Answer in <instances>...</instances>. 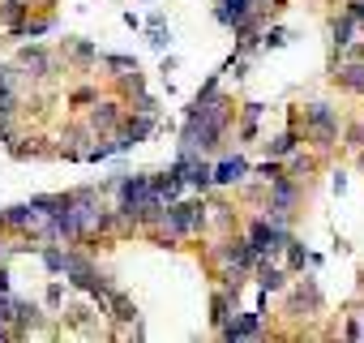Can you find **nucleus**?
Instances as JSON below:
<instances>
[{
    "label": "nucleus",
    "instance_id": "obj_1",
    "mask_svg": "<svg viewBox=\"0 0 364 343\" xmlns=\"http://www.w3.org/2000/svg\"><path fill=\"white\" fill-rule=\"evenodd\" d=\"M304 129H309V137L326 150V146H334L338 142V116H334V107L330 103H309L304 107Z\"/></svg>",
    "mask_w": 364,
    "mask_h": 343
},
{
    "label": "nucleus",
    "instance_id": "obj_2",
    "mask_svg": "<svg viewBox=\"0 0 364 343\" xmlns=\"http://www.w3.org/2000/svg\"><path fill=\"white\" fill-rule=\"evenodd\" d=\"M296 198H300V189L287 181V176H279V181H270V202H266V219L270 223H279V228H287L291 223V211H296Z\"/></svg>",
    "mask_w": 364,
    "mask_h": 343
},
{
    "label": "nucleus",
    "instance_id": "obj_3",
    "mask_svg": "<svg viewBox=\"0 0 364 343\" xmlns=\"http://www.w3.org/2000/svg\"><path fill=\"white\" fill-rule=\"evenodd\" d=\"M150 189L163 198V202H176L180 198V189H185V159H176L163 176H150Z\"/></svg>",
    "mask_w": 364,
    "mask_h": 343
},
{
    "label": "nucleus",
    "instance_id": "obj_4",
    "mask_svg": "<svg viewBox=\"0 0 364 343\" xmlns=\"http://www.w3.org/2000/svg\"><path fill=\"white\" fill-rule=\"evenodd\" d=\"M219 334L232 339V343H236V339H257V334H262V313H240V317L232 313V322H228Z\"/></svg>",
    "mask_w": 364,
    "mask_h": 343
},
{
    "label": "nucleus",
    "instance_id": "obj_5",
    "mask_svg": "<svg viewBox=\"0 0 364 343\" xmlns=\"http://www.w3.org/2000/svg\"><path fill=\"white\" fill-rule=\"evenodd\" d=\"M86 125H90L95 133H112V129H120V103H116V99H107V103H95Z\"/></svg>",
    "mask_w": 364,
    "mask_h": 343
},
{
    "label": "nucleus",
    "instance_id": "obj_6",
    "mask_svg": "<svg viewBox=\"0 0 364 343\" xmlns=\"http://www.w3.org/2000/svg\"><path fill=\"white\" fill-rule=\"evenodd\" d=\"M215 258H219L223 266H245V270H249V266H257V253L249 249V241H228Z\"/></svg>",
    "mask_w": 364,
    "mask_h": 343
},
{
    "label": "nucleus",
    "instance_id": "obj_7",
    "mask_svg": "<svg viewBox=\"0 0 364 343\" xmlns=\"http://www.w3.org/2000/svg\"><path fill=\"white\" fill-rule=\"evenodd\" d=\"M245 176H249V163L236 154V159H223V163L210 172V185H240Z\"/></svg>",
    "mask_w": 364,
    "mask_h": 343
},
{
    "label": "nucleus",
    "instance_id": "obj_8",
    "mask_svg": "<svg viewBox=\"0 0 364 343\" xmlns=\"http://www.w3.org/2000/svg\"><path fill=\"white\" fill-rule=\"evenodd\" d=\"M95 137V129L90 125H73V129H65V159H86V142Z\"/></svg>",
    "mask_w": 364,
    "mask_h": 343
},
{
    "label": "nucleus",
    "instance_id": "obj_9",
    "mask_svg": "<svg viewBox=\"0 0 364 343\" xmlns=\"http://www.w3.org/2000/svg\"><path fill=\"white\" fill-rule=\"evenodd\" d=\"M257 9V0H219V9H215V18L223 22V26H236L240 18H249Z\"/></svg>",
    "mask_w": 364,
    "mask_h": 343
},
{
    "label": "nucleus",
    "instance_id": "obj_10",
    "mask_svg": "<svg viewBox=\"0 0 364 343\" xmlns=\"http://www.w3.org/2000/svg\"><path fill=\"white\" fill-rule=\"evenodd\" d=\"M120 133L137 146V142H146L150 133H154V116L150 112H137V116H129V120H120Z\"/></svg>",
    "mask_w": 364,
    "mask_h": 343
},
{
    "label": "nucleus",
    "instance_id": "obj_11",
    "mask_svg": "<svg viewBox=\"0 0 364 343\" xmlns=\"http://www.w3.org/2000/svg\"><path fill=\"white\" fill-rule=\"evenodd\" d=\"M334 82L351 95H364V60H351V65H338L334 69Z\"/></svg>",
    "mask_w": 364,
    "mask_h": 343
},
{
    "label": "nucleus",
    "instance_id": "obj_12",
    "mask_svg": "<svg viewBox=\"0 0 364 343\" xmlns=\"http://www.w3.org/2000/svg\"><path fill=\"white\" fill-rule=\"evenodd\" d=\"M210 172H215V163H206V159H198V154H189V159H185V185H198V189H210Z\"/></svg>",
    "mask_w": 364,
    "mask_h": 343
},
{
    "label": "nucleus",
    "instance_id": "obj_13",
    "mask_svg": "<svg viewBox=\"0 0 364 343\" xmlns=\"http://www.w3.org/2000/svg\"><path fill=\"white\" fill-rule=\"evenodd\" d=\"M18 65H22V69H31V78H48V73H52V56H48L43 48H22Z\"/></svg>",
    "mask_w": 364,
    "mask_h": 343
},
{
    "label": "nucleus",
    "instance_id": "obj_14",
    "mask_svg": "<svg viewBox=\"0 0 364 343\" xmlns=\"http://www.w3.org/2000/svg\"><path fill=\"white\" fill-rule=\"evenodd\" d=\"M0 228H14V232H26L31 228V202H18L0 215Z\"/></svg>",
    "mask_w": 364,
    "mask_h": 343
},
{
    "label": "nucleus",
    "instance_id": "obj_15",
    "mask_svg": "<svg viewBox=\"0 0 364 343\" xmlns=\"http://www.w3.org/2000/svg\"><path fill=\"white\" fill-rule=\"evenodd\" d=\"M257 262H262V258H257ZM257 283H262L266 292H283V287H287V270H279V266L262 262V270H257Z\"/></svg>",
    "mask_w": 364,
    "mask_h": 343
},
{
    "label": "nucleus",
    "instance_id": "obj_16",
    "mask_svg": "<svg viewBox=\"0 0 364 343\" xmlns=\"http://www.w3.org/2000/svg\"><path fill=\"white\" fill-rule=\"evenodd\" d=\"M351 35H355V22H351V18H334V26H330V43H334V48H351V43H355Z\"/></svg>",
    "mask_w": 364,
    "mask_h": 343
},
{
    "label": "nucleus",
    "instance_id": "obj_17",
    "mask_svg": "<svg viewBox=\"0 0 364 343\" xmlns=\"http://www.w3.org/2000/svg\"><path fill=\"white\" fill-rule=\"evenodd\" d=\"M296 142H300V137H296V129H287V133L270 137V142H266V150H270V159H283V154H291V150H296Z\"/></svg>",
    "mask_w": 364,
    "mask_h": 343
},
{
    "label": "nucleus",
    "instance_id": "obj_18",
    "mask_svg": "<svg viewBox=\"0 0 364 343\" xmlns=\"http://www.w3.org/2000/svg\"><path fill=\"white\" fill-rule=\"evenodd\" d=\"M210 309H215V313H210V322H215V326L223 330V326L232 322V296H228V292H215V300H210Z\"/></svg>",
    "mask_w": 364,
    "mask_h": 343
},
{
    "label": "nucleus",
    "instance_id": "obj_19",
    "mask_svg": "<svg viewBox=\"0 0 364 343\" xmlns=\"http://www.w3.org/2000/svg\"><path fill=\"white\" fill-rule=\"evenodd\" d=\"M167 39H171V35H167V26H163V14H154V18H150V48H154V52H163V48H167Z\"/></svg>",
    "mask_w": 364,
    "mask_h": 343
},
{
    "label": "nucleus",
    "instance_id": "obj_20",
    "mask_svg": "<svg viewBox=\"0 0 364 343\" xmlns=\"http://www.w3.org/2000/svg\"><path fill=\"white\" fill-rule=\"evenodd\" d=\"M43 266L52 270V275H60V266H65V249L52 241V245H43Z\"/></svg>",
    "mask_w": 364,
    "mask_h": 343
},
{
    "label": "nucleus",
    "instance_id": "obj_21",
    "mask_svg": "<svg viewBox=\"0 0 364 343\" xmlns=\"http://www.w3.org/2000/svg\"><path fill=\"white\" fill-rule=\"evenodd\" d=\"M26 5H31V0H0V18H5V22H18V18L26 14Z\"/></svg>",
    "mask_w": 364,
    "mask_h": 343
},
{
    "label": "nucleus",
    "instance_id": "obj_22",
    "mask_svg": "<svg viewBox=\"0 0 364 343\" xmlns=\"http://www.w3.org/2000/svg\"><path fill=\"white\" fill-rule=\"evenodd\" d=\"M283 249H287V266H291V270H300V266H304V258H309V253H304V245L287 236V245H283Z\"/></svg>",
    "mask_w": 364,
    "mask_h": 343
},
{
    "label": "nucleus",
    "instance_id": "obj_23",
    "mask_svg": "<svg viewBox=\"0 0 364 343\" xmlns=\"http://www.w3.org/2000/svg\"><path fill=\"white\" fill-rule=\"evenodd\" d=\"M262 39H266V48H287V43H291V35H287V31H266Z\"/></svg>",
    "mask_w": 364,
    "mask_h": 343
},
{
    "label": "nucleus",
    "instance_id": "obj_24",
    "mask_svg": "<svg viewBox=\"0 0 364 343\" xmlns=\"http://www.w3.org/2000/svg\"><path fill=\"white\" fill-rule=\"evenodd\" d=\"M107 69H120V73H129V69H137V60H133V56H107Z\"/></svg>",
    "mask_w": 364,
    "mask_h": 343
},
{
    "label": "nucleus",
    "instance_id": "obj_25",
    "mask_svg": "<svg viewBox=\"0 0 364 343\" xmlns=\"http://www.w3.org/2000/svg\"><path fill=\"white\" fill-rule=\"evenodd\" d=\"M95 99H99V95H95V90H90V86H82V90H77V95H73V103H77V107H86V103H95Z\"/></svg>",
    "mask_w": 364,
    "mask_h": 343
},
{
    "label": "nucleus",
    "instance_id": "obj_26",
    "mask_svg": "<svg viewBox=\"0 0 364 343\" xmlns=\"http://www.w3.org/2000/svg\"><path fill=\"white\" fill-rule=\"evenodd\" d=\"M60 300H65V287H60V283H52V287H48V309H56Z\"/></svg>",
    "mask_w": 364,
    "mask_h": 343
},
{
    "label": "nucleus",
    "instance_id": "obj_27",
    "mask_svg": "<svg viewBox=\"0 0 364 343\" xmlns=\"http://www.w3.org/2000/svg\"><path fill=\"white\" fill-rule=\"evenodd\" d=\"M0 90H14V69L0 65Z\"/></svg>",
    "mask_w": 364,
    "mask_h": 343
},
{
    "label": "nucleus",
    "instance_id": "obj_28",
    "mask_svg": "<svg viewBox=\"0 0 364 343\" xmlns=\"http://www.w3.org/2000/svg\"><path fill=\"white\" fill-rule=\"evenodd\" d=\"M73 56H77V60H90V56H95V48H90V43H73Z\"/></svg>",
    "mask_w": 364,
    "mask_h": 343
},
{
    "label": "nucleus",
    "instance_id": "obj_29",
    "mask_svg": "<svg viewBox=\"0 0 364 343\" xmlns=\"http://www.w3.org/2000/svg\"><path fill=\"white\" fill-rule=\"evenodd\" d=\"M309 167H313V159H296V163H291V176H304Z\"/></svg>",
    "mask_w": 364,
    "mask_h": 343
},
{
    "label": "nucleus",
    "instance_id": "obj_30",
    "mask_svg": "<svg viewBox=\"0 0 364 343\" xmlns=\"http://www.w3.org/2000/svg\"><path fill=\"white\" fill-rule=\"evenodd\" d=\"M9 253H14V249H9V245H5V241H0V262H5V258H9Z\"/></svg>",
    "mask_w": 364,
    "mask_h": 343
},
{
    "label": "nucleus",
    "instance_id": "obj_31",
    "mask_svg": "<svg viewBox=\"0 0 364 343\" xmlns=\"http://www.w3.org/2000/svg\"><path fill=\"white\" fill-rule=\"evenodd\" d=\"M360 339H364V326H360Z\"/></svg>",
    "mask_w": 364,
    "mask_h": 343
},
{
    "label": "nucleus",
    "instance_id": "obj_32",
    "mask_svg": "<svg viewBox=\"0 0 364 343\" xmlns=\"http://www.w3.org/2000/svg\"><path fill=\"white\" fill-rule=\"evenodd\" d=\"M257 5H262V0H257Z\"/></svg>",
    "mask_w": 364,
    "mask_h": 343
}]
</instances>
